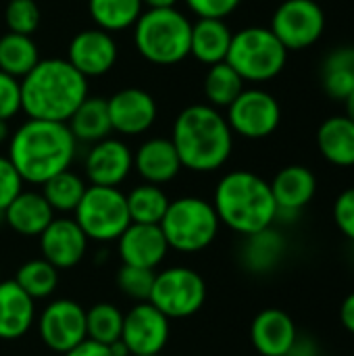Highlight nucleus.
I'll return each instance as SVG.
<instances>
[{
    "instance_id": "f257e3e1",
    "label": "nucleus",
    "mask_w": 354,
    "mask_h": 356,
    "mask_svg": "<svg viewBox=\"0 0 354 356\" xmlns=\"http://www.w3.org/2000/svg\"><path fill=\"white\" fill-rule=\"evenodd\" d=\"M77 142L67 123L27 119L8 140V161L23 181L44 186L67 171L75 159Z\"/></svg>"
},
{
    "instance_id": "b1692460",
    "label": "nucleus",
    "mask_w": 354,
    "mask_h": 356,
    "mask_svg": "<svg viewBox=\"0 0 354 356\" xmlns=\"http://www.w3.org/2000/svg\"><path fill=\"white\" fill-rule=\"evenodd\" d=\"M232 29L225 19H198L192 23L190 54L202 65L223 63L232 44Z\"/></svg>"
},
{
    "instance_id": "58836bf2",
    "label": "nucleus",
    "mask_w": 354,
    "mask_h": 356,
    "mask_svg": "<svg viewBox=\"0 0 354 356\" xmlns=\"http://www.w3.org/2000/svg\"><path fill=\"white\" fill-rule=\"evenodd\" d=\"M21 111V79L0 71V119L8 121Z\"/></svg>"
},
{
    "instance_id": "473e14b6",
    "label": "nucleus",
    "mask_w": 354,
    "mask_h": 356,
    "mask_svg": "<svg viewBox=\"0 0 354 356\" xmlns=\"http://www.w3.org/2000/svg\"><path fill=\"white\" fill-rule=\"evenodd\" d=\"M17 286L33 300L50 298L58 286V269L44 259H31L17 269Z\"/></svg>"
},
{
    "instance_id": "e433bc0d",
    "label": "nucleus",
    "mask_w": 354,
    "mask_h": 356,
    "mask_svg": "<svg viewBox=\"0 0 354 356\" xmlns=\"http://www.w3.org/2000/svg\"><path fill=\"white\" fill-rule=\"evenodd\" d=\"M40 6L35 0H8L4 10V23L10 33L31 35L40 27Z\"/></svg>"
},
{
    "instance_id": "72a5a7b5",
    "label": "nucleus",
    "mask_w": 354,
    "mask_h": 356,
    "mask_svg": "<svg viewBox=\"0 0 354 356\" xmlns=\"http://www.w3.org/2000/svg\"><path fill=\"white\" fill-rule=\"evenodd\" d=\"M86 188V181L77 173L67 169L42 186V196L54 213H75Z\"/></svg>"
},
{
    "instance_id": "ddd939ff",
    "label": "nucleus",
    "mask_w": 354,
    "mask_h": 356,
    "mask_svg": "<svg viewBox=\"0 0 354 356\" xmlns=\"http://www.w3.org/2000/svg\"><path fill=\"white\" fill-rule=\"evenodd\" d=\"M171 319H167L150 302H138L123 317L121 340L129 348L131 356L161 355L169 342Z\"/></svg>"
},
{
    "instance_id": "0eeeda50",
    "label": "nucleus",
    "mask_w": 354,
    "mask_h": 356,
    "mask_svg": "<svg viewBox=\"0 0 354 356\" xmlns=\"http://www.w3.org/2000/svg\"><path fill=\"white\" fill-rule=\"evenodd\" d=\"M288 60V50L269 27H244L232 35L225 63L244 81H269L277 77Z\"/></svg>"
},
{
    "instance_id": "c9c22d12",
    "label": "nucleus",
    "mask_w": 354,
    "mask_h": 356,
    "mask_svg": "<svg viewBox=\"0 0 354 356\" xmlns=\"http://www.w3.org/2000/svg\"><path fill=\"white\" fill-rule=\"evenodd\" d=\"M154 275H156V271H152V269L121 265V269L117 271V286L123 296H127L136 302H148L152 284H154Z\"/></svg>"
},
{
    "instance_id": "a878e982",
    "label": "nucleus",
    "mask_w": 354,
    "mask_h": 356,
    "mask_svg": "<svg viewBox=\"0 0 354 356\" xmlns=\"http://www.w3.org/2000/svg\"><path fill=\"white\" fill-rule=\"evenodd\" d=\"M67 127L73 134L75 142L96 144V142L108 138L111 131H113V125H111V115H108L106 98L88 96L75 108V113L69 117Z\"/></svg>"
},
{
    "instance_id": "4be33fe9",
    "label": "nucleus",
    "mask_w": 354,
    "mask_h": 356,
    "mask_svg": "<svg viewBox=\"0 0 354 356\" xmlns=\"http://www.w3.org/2000/svg\"><path fill=\"white\" fill-rule=\"evenodd\" d=\"M35 321V300L15 280L0 282V340L23 338Z\"/></svg>"
},
{
    "instance_id": "20e7f679",
    "label": "nucleus",
    "mask_w": 354,
    "mask_h": 356,
    "mask_svg": "<svg viewBox=\"0 0 354 356\" xmlns=\"http://www.w3.org/2000/svg\"><path fill=\"white\" fill-rule=\"evenodd\" d=\"M213 207L219 223L242 236L269 229L277 219V204L269 181L252 171L223 175L215 188Z\"/></svg>"
},
{
    "instance_id": "79ce46f5",
    "label": "nucleus",
    "mask_w": 354,
    "mask_h": 356,
    "mask_svg": "<svg viewBox=\"0 0 354 356\" xmlns=\"http://www.w3.org/2000/svg\"><path fill=\"white\" fill-rule=\"evenodd\" d=\"M63 356H113V355H111L108 346L98 344V342H94V340H88V338H86L81 344H77L75 348H71L69 353H65Z\"/></svg>"
},
{
    "instance_id": "de8ad7c7",
    "label": "nucleus",
    "mask_w": 354,
    "mask_h": 356,
    "mask_svg": "<svg viewBox=\"0 0 354 356\" xmlns=\"http://www.w3.org/2000/svg\"><path fill=\"white\" fill-rule=\"evenodd\" d=\"M10 140V129H8V121H2L0 119V144Z\"/></svg>"
},
{
    "instance_id": "6e6552de",
    "label": "nucleus",
    "mask_w": 354,
    "mask_h": 356,
    "mask_svg": "<svg viewBox=\"0 0 354 356\" xmlns=\"http://www.w3.org/2000/svg\"><path fill=\"white\" fill-rule=\"evenodd\" d=\"M75 223L81 227L88 240L94 242H113L127 229L131 223L125 194L119 188L88 186L83 198L79 200L75 213Z\"/></svg>"
},
{
    "instance_id": "1a4fd4ad",
    "label": "nucleus",
    "mask_w": 354,
    "mask_h": 356,
    "mask_svg": "<svg viewBox=\"0 0 354 356\" xmlns=\"http://www.w3.org/2000/svg\"><path fill=\"white\" fill-rule=\"evenodd\" d=\"M207 300L204 277L190 267H169L154 275L150 305L167 319H186L196 315Z\"/></svg>"
},
{
    "instance_id": "5701e85b",
    "label": "nucleus",
    "mask_w": 354,
    "mask_h": 356,
    "mask_svg": "<svg viewBox=\"0 0 354 356\" xmlns=\"http://www.w3.org/2000/svg\"><path fill=\"white\" fill-rule=\"evenodd\" d=\"M6 225L25 238L40 236L54 219V211L42 196V192H21L4 211Z\"/></svg>"
},
{
    "instance_id": "49530a36",
    "label": "nucleus",
    "mask_w": 354,
    "mask_h": 356,
    "mask_svg": "<svg viewBox=\"0 0 354 356\" xmlns=\"http://www.w3.org/2000/svg\"><path fill=\"white\" fill-rule=\"evenodd\" d=\"M344 108H346V117L354 123V92L344 100Z\"/></svg>"
},
{
    "instance_id": "6ab92c4d",
    "label": "nucleus",
    "mask_w": 354,
    "mask_h": 356,
    "mask_svg": "<svg viewBox=\"0 0 354 356\" xmlns=\"http://www.w3.org/2000/svg\"><path fill=\"white\" fill-rule=\"evenodd\" d=\"M296 340V325L282 309H265L252 319L250 342L261 356H288Z\"/></svg>"
},
{
    "instance_id": "2eb2a0df",
    "label": "nucleus",
    "mask_w": 354,
    "mask_h": 356,
    "mask_svg": "<svg viewBox=\"0 0 354 356\" xmlns=\"http://www.w3.org/2000/svg\"><path fill=\"white\" fill-rule=\"evenodd\" d=\"M106 104L113 131H119L121 136H140L148 131L159 115L152 94L140 88L119 90L106 100Z\"/></svg>"
},
{
    "instance_id": "423d86ee",
    "label": "nucleus",
    "mask_w": 354,
    "mask_h": 356,
    "mask_svg": "<svg viewBox=\"0 0 354 356\" xmlns=\"http://www.w3.org/2000/svg\"><path fill=\"white\" fill-rule=\"evenodd\" d=\"M159 225L169 248L194 254L215 242L221 223L213 202L198 196H184L169 202V209Z\"/></svg>"
},
{
    "instance_id": "f3484780",
    "label": "nucleus",
    "mask_w": 354,
    "mask_h": 356,
    "mask_svg": "<svg viewBox=\"0 0 354 356\" xmlns=\"http://www.w3.org/2000/svg\"><path fill=\"white\" fill-rule=\"evenodd\" d=\"M40 250L42 259L58 271L73 269L88 252V238L75 219H52V223L40 234Z\"/></svg>"
},
{
    "instance_id": "dca6fc26",
    "label": "nucleus",
    "mask_w": 354,
    "mask_h": 356,
    "mask_svg": "<svg viewBox=\"0 0 354 356\" xmlns=\"http://www.w3.org/2000/svg\"><path fill=\"white\" fill-rule=\"evenodd\" d=\"M134 169V152L115 138H104L92 144L86 156V177L90 186L119 188Z\"/></svg>"
},
{
    "instance_id": "aec40b11",
    "label": "nucleus",
    "mask_w": 354,
    "mask_h": 356,
    "mask_svg": "<svg viewBox=\"0 0 354 356\" xmlns=\"http://www.w3.org/2000/svg\"><path fill=\"white\" fill-rule=\"evenodd\" d=\"M271 194L277 204L280 215H296L303 211L317 192V177L309 167L303 165H288L273 177Z\"/></svg>"
},
{
    "instance_id": "ea45409f",
    "label": "nucleus",
    "mask_w": 354,
    "mask_h": 356,
    "mask_svg": "<svg viewBox=\"0 0 354 356\" xmlns=\"http://www.w3.org/2000/svg\"><path fill=\"white\" fill-rule=\"evenodd\" d=\"M334 223L336 227L354 242V188L344 190L334 202Z\"/></svg>"
},
{
    "instance_id": "f704fd0d",
    "label": "nucleus",
    "mask_w": 354,
    "mask_h": 356,
    "mask_svg": "<svg viewBox=\"0 0 354 356\" xmlns=\"http://www.w3.org/2000/svg\"><path fill=\"white\" fill-rule=\"evenodd\" d=\"M123 313L113 302H96L86 311V336L98 344H113L121 340Z\"/></svg>"
},
{
    "instance_id": "9d476101",
    "label": "nucleus",
    "mask_w": 354,
    "mask_h": 356,
    "mask_svg": "<svg viewBox=\"0 0 354 356\" xmlns=\"http://www.w3.org/2000/svg\"><path fill=\"white\" fill-rule=\"evenodd\" d=\"M275 38L290 50L311 48L325 31V13L315 0H284L269 27Z\"/></svg>"
},
{
    "instance_id": "4468645a",
    "label": "nucleus",
    "mask_w": 354,
    "mask_h": 356,
    "mask_svg": "<svg viewBox=\"0 0 354 356\" xmlns=\"http://www.w3.org/2000/svg\"><path fill=\"white\" fill-rule=\"evenodd\" d=\"M119 56L117 42L113 33L98 27L83 29L73 35L67 48V60L88 79L108 73Z\"/></svg>"
},
{
    "instance_id": "a211bd4d",
    "label": "nucleus",
    "mask_w": 354,
    "mask_h": 356,
    "mask_svg": "<svg viewBox=\"0 0 354 356\" xmlns=\"http://www.w3.org/2000/svg\"><path fill=\"white\" fill-rule=\"evenodd\" d=\"M117 246L123 265L152 271L165 261L169 252V244L163 236L161 225L146 223H129L127 229L119 236Z\"/></svg>"
},
{
    "instance_id": "4c0bfd02",
    "label": "nucleus",
    "mask_w": 354,
    "mask_h": 356,
    "mask_svg": "<svg viewBox=\"0 0 354 356\" xmlns=\"http://www.w3.org/2000/svg\"><path fill=\"white\" fill-rule=\"evenodd\" d=\"M23 179L8 161V156H0V215L8 209V204L23 192Z\"/></svg>"
},
{
    "instance_id": "7c9ffc66",
    "label": "nucleus",
    "mask_w": 354,
    "mask_h": 356,
    "mask_svg": "<svg viewBox=\"0 0 354 356\" xmlns=\"http://www.w3.org/2000/svg\"><path fill=\"white\" fill-rule=\"evenodd\" d=\"M282 254H284V238L271 227L259 234L246 236L242 259L250 271H257V273L271 271L282 259Z\"/></svg>"
},
{
    "instance_id": "c756f323",
    "label": "nucleus",
    "mask_w": 354,
    "mask_h": 356,
    "mask_svg": "<svg viewBox=\"0 0 354 356\" xmlns=\"http://www.w3.org/2000/svg\"><path fill=\"white\" fill-rule=\"evenodd\" d=\"M127 211L131 223H146V225H159L169 209V196L161 186L154 184H142L136 186L129 194H125Z\"/></svg>"
},
{
    "instance_id": "c85d7f7f",
    "label": "nucleus",
    "mask_w": 354,
    "mask_h": 356,
    "mask_svg": "<svg viewBox=\"0 0 354 356\" xmlns=\"http://www.w3.org/2000/svg\"><path fill=\"white\" fill-rule=\"evenodd\" d=\"M142 0H88V10L98 29L115 33L136 25L142 10Z\"/></svg>"
},
{
    "instance_id": "f8f14e48",
    "label": "nucleus",
    "mask_w": 354,
    "mask_h": 356,
    "mask_svg": "<svg viewBox=\"0 0 354 356\" xmlns=\"http://www.w3.org/2000/svg\"><path fill=\"white\" fill-rule=\"evenodd\" d=\"M38 332L42 342L58 353L65 355L77 344H81L86 336V309L69 298L52 300L40 315Z\"/></svg>"
},
{
    "instance_id": "a19ab883",
    "label": "nucleus",
    "mask_w": 354,
    "mask_h": 356,
    "mask_svg": "<svg viewBox=\"0 0 354 356\" xmlns=\"http://www.w3.org/2000/svg\"><path fill=\"white\" fill-rule=\"evenodd\" d=\"M240 2L242 0H186L198 19H225L240 6Z\"/></svg>"
},
{
    "instance_id": "39448f33",
    "label": "nucleus",
    "mask_w": 354,
    "mask_h": 356,
    "mask_svg": "<svg viewBox=\"0 0 354 356\" xmlns=\"http://www.w3.org/2000/svg\"><path fill=\"white\" fill-rule=\"evenodd\" d=\"M190 19L173 8H148L134 25V44L152 65H177L190 56Z\"/></svg>"
},
{
    "instance_id": "c03bdc74",
    "label": "nucleus",
    "mask_w": 354,
    "mask_h": 356,
    "mask_svg": "<svg viewBox=\"0 0 354 356\" xmlns=\"http://www.w3.org/2000/svg\"><path fill=\"white\" fill-rule=\"evenodd\" d=\"M108 350H111V355L113 356H131L129 348L125 346V342H123V340H117V342L108 344Z\"/></svg>"
},
{
    "instance_id": "393cba45",
    "label": "nucleus",
    "mask_w": 354,
    "mask_h": 356,
    "mask_svg": "<svg viewBox=\"0 0 354 356\" xmlns=\"http://www.w3.org/2000/svg\"><path fill=\"white\" fill-rule=\"evenodd\" d=\"M321 156L336 167H354V123L346 115L325 119L317 129Z\"/></svg>"
},
{
    "instance_id": "f03ea898",
    "label": "nucleus",
    "mask_w": 354,
    "mask_h": 356,
    "mask_svg": "<svg viewBox=\"0 0 354 356\" xmlns=\"http://www.w3.org/2000/svg\"><path fill=\"white\" fill-rule=\"evenodd\" d=\"M88 98V79L67 58H40L21 79V111L29 119L67 123Z\"/></svg>"
},
{
    "instance_id": "2f4dec72",
    "label": "nucleus",
    "mask_w": 354,
    "mask_h": 356,
    "mask_svg": "<svg viewBox=\"0 0 354 356\" xmlns=\"http://www.w3.org/2000/svg\"><path fill=\"white\" fill-rule=\"evenodd\" d=\"M204 96L211 106L227 108L244 90V79L223 60L211 65L204 75Z\"/></svg>"
},
{
    "instance_id": "cd10ccee",
    "label": "nucleus",
    "mask_w": 354,
    "mask_h": 356,
    "mask_svg": "<svg viewBox=\"0 0 354 356\" xmlns=\"http://www.w3.org/2000/svg\"><path fill=\"white\" fill-rule=\"evenodd\" d=\"M40 63L38 44L31 35L21 33H4L0 35V71L23 79L35 65Z\"/></svg>"
},
{
    "instance_id": "412c9836",
    "label": "nucleus",
    "mask_w": 354,
    "mask_h": 356,
    "mask_svg": "<svg viewBox=\"0 0 354 356\" xmlns=\"http://www.w3.org/2000/svg\"><path fill=\"white\" fill-rule=\"evenodd\" d=\"M134 167L146 184L163 186L173 181L182 167L171 138H150L134 154Z\"/></svg>"
},
{
    "instance_id": "09e8293b",
    "label": "nucleus",
    "mask_w": 354,
    "mask_h": 356,
    "mask_svg": "<svg viewBox=\"0 0 354 356\" xmlns=\"http://www.w3.org/2000/svg\"><path fill=\"white\" fill-rule=\"evenodd\" d=\"M154 356H163V355H154Z\"/></svg>"
},
{
    "instance_id": "bb28decb",
    "label": "nucleus",
    "mask_w": 354,
    "mask_h": 356,
    "mask_svg": "<svg viewBox=\"0 0 354 356\" xmlns=\"http://www.w3.org/2000/svg\"><path fill=\"white\" fill-rule=\"evenodd\" d=\"M319 79L330 98L344 102L354 92V46L334 48L321 63Z\"/></svg>"
},
{
    "instance_id": "9b49d317",
    "label": "nucleus",
    "mask_w": 354,
    "mask_h": 356,
    "mask_svg": "<svg viewBox=\"0 0 354 356\" xmlns=\"http://www.w3.org/2000/svg\"><path fill=\"white\" fill-rule=\"evenodd\" d=\"M227 125L234 134L246 140L269 138L282 121V106L277 98L261 88L242 90V94L227 106Z\"/></svg>"
},
{
    "instance_id": "a18cd8bd",
    "label": "nucleus",
    "mask_w": 354,
    "mask_h": 356,
    "mask_svg": "<svg viewBox=\"0 0 354 356\" xmlns=\"http://www.w3.org/2000/svg\"><path fill=\"white\" fill-rule=\"evenodd\" d=\"M142 4L148 8H173L177 0H142Z\"/></svg>"
},
{
    "instance_id": "8fccbe9b",
    "label": "nucleus",
    "mask_w": 354,
    "mask_h": 356,
    "mask_svg": "<svg viewBox=\"0 0 354 356\" xmlns=\"http://www.w3.org/2000/svg\"><path fill=\"white\" fill-rule=\"evenodd\" d=\"M0 282H2V280H0Z\"/></svg>"
},
{
    "instance_id": "7ed1b4c3",
    "label": "nucleus",
    "mask_w": 354,
    "mask_h": 356,
    "mask_svg": "<svg viewBox=\"0 0 354 356\" xmlns=\"http://www.w3.org/2000/svg\"><path fill=\"white\" fill-rule=\"evenodd\" d=\"M171 142L179 154L182 167L196 173H211L230 161L234 131L219 108L211 104H190L175 117Z\"/></svg>"
},
{
    "instance_id": "37998d69",
    "label": "nucleus",
    "mask_w": 354,
    "mask_h": 356,
    "mask_svg": "<svg viewBox=\"0 0 354 356\" xmlns=\"http://www.w3.org/2000/svg\"><path fill=\"white\" fill-rule=\"evenodd\" d=\"M340 323L354 336V292H351L340 305Z\"/></svg>"
}]
</instances>
